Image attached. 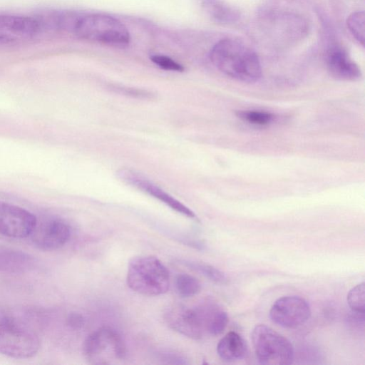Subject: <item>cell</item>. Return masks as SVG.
<instances>
[{
  "label": "cell",
  "mask_w": 365,
  "mask_h": 365,
  "mask_svg": "<svg viewBox=\"0 0 365 365\" xmlns=\"http://www.w3.org/2000/svg\"><path fill=\"white\" fill-rule=\"evenodd\" d=\"M212 64L232 78L246 83L259 79L262 68L257 53L242 42L224 38L216 43L210 53Z\"/></svg>",
  "instance_id": "1"
},
{
  "label": "cell",
  "mask_w": 365,
  "mask_h": 365,
  "mask_svg": "<svg viewBox=\"0 0 365 365\" xmlns=\"http://www.w3.org/2000/svg\"><path fill=\"white\" fill-rule=\"evenodd\" d=\"M347 302L354 313L364 314L365 284L361 282L353 287L347 294Z\"/></svg>",
  "instance_id": "21"
},
{
  "label": "cell",
  "mask_w": 365,
  "mask_h": 365,
  "mask_svg": "<svg viewBox=\"0 0 365 365\" xmlns=\"http://www.w3.org/2000/svg\"><path fill=\"white\" fill-rule=\"evenodd\" d=\"M150 59L155 64L162 69L178 72L184 71V67L181 64L168 56L163 55H153L150 57Z\"/></svg>",
  "instance_id": "23"
},
{
  "label": "cell",
  "mask_w": 365,
  "mask_h": 365,
  "mask_svg": "<svg viewBox=\"0 0 365 365\" xmlns=\"http://www.w3.org/2000/svg\"><path fill=\"white\" fill-rule=\"evenodd\" d=\"M237 114L242 120L257 125H266L273 118L272 114L263 110H240Z\"/></svg>",
  "instance_id": "22"
},
{
  "label": "cell",
  "mask_w": 365,
  "mask_h": 365,
  "mask_svg": "<svg viewBox=\"0 0 365 365\" xmlns=\"http://www.w3.org/2000/svg\"><path fill=\"white\" fill-rule=\"evenodd\" d=\"M37 224L35 215L29 211L0 201V235L12 238L30 236Z\"/></svg>",
  "instance_id": "9"
},
{
  "label": "cell",
  "mask_w": 365,
  "mask_h": 365,
  "mask_svg": "<svg viewBox=\"0 0 365 365\" xmlns=\"http://www.w3.org/2000/svg\"><path fill=\"white\" fill-rule=\"evenodd\" d=\"M34 262V258L22 251L0 247V272H26L33 267Z\"/></svg>",
  "instance_id": "16"
},
{
  "label": "cell",
  "mask_w": 365,
  "mask_h": 365,
  "mask_svg": "<svg viewBox=\"0 0 365 365\" xmlns=\"http://www.w3.org/2000/svg\"><path fill=\"white\" fill-rule=\"evenodd\" d=\"M40 340L31 330L11 319L0 318V354L15 359H28L36 354Z\"/></svg>",
  "instance_id": "6"
},
{
  "label": "cell",
  "mask_w": 365,
  "mask_h": 365,
  "mask_svg": "<svg viewBox=\"0 0 365 365\" xmlns=\"http://www.w3.org/2000/svg\"><path fill=\"white\" fill-rule=\"evenodd\" d=\"M364 11L351 13L346 19V26L354 38L362 46H364Z\"/></svg>",
  "instance_id": "20"
},
{
  "label": "cell",
  "mask_w": 365,
  "mask_h": 365,
  "mask_svg": "<svg viewBox=\"0 0 365 365\" xmlns=\"http://www.w3.org/2000/svg\"><path fill=\"white\" fill-rule=\"evenodd\" d=\"M244 339L237 332L230 331L222 337L217 346L219 356L225 361L232 362L243 359L247 354Z\"/></svg>",
  "instance_id": "15"
},
{
  "label": "cell",
  "mask_w": 365,
  "mask_h": 365,
  "mask_svg": "<svg viewBox=\"0 0 365 365\" xmlns=\"http://www.w3.org/2000/svg\"><path fill=\"white\" fill-rule=\"evenodd\" d=\"M69 32L91 42L115 46L129 43L130 33L118 19L109 15L76 14Z\"/></svg>",
  "instance_id": "2"
},
{
  "label": "cell",
  "mask_w": 365,
  "mask_h": 365,
  "mask_svg": "<svg viewBox=\"0 0 365 365\" xmlns=\"http://www.w3.org/2000/svg\"><path fill=\"white\" fill-rule=\"evenodd\" d=\"M126 282L134 292L147 296L167 292L170 285L169 272L156 257H133L128 264Z\"/></svg>",
  "instance_id": "3"
},
{
  "label": "cell",
  "mask_w": 365,
  "mask_h": 365,
  "mask_svg": "<svg viewBox=\"0 0 365 365\" xmlns=\"http://www.w3.org/2000/svg\"><path fill=\"white\" fill-rule=\"evenodd\" d=\"M311 315L308 302L298 296H285L277 299L272 304L269 317L277 325L295 329L306 323Z\"/></svg>",
  "instance_id": "8"
},
{
  "label": "cell",
  "mask_w": 365,
  "mask_h": 365,
  "mask_svg": "<svg viewBox=\"0 0 365 365\" xmlns=\"http://www.w3.org/2000/svg\"><path fill=\"white\" fill-rule=\"evenodd\" d=\"M205 331L217 336L225 329L228 323L227 313L217 304L207 301L197 307Z\"/></svg>",
  "instance_id": "14"
},
{
  "label": "cell",
  "mask_w": 365,
  "mask_h": 365,
  "mask_svg": "<svg viewBox=\"0 0 365 365\" xmlns=\"http://www.w3.org/2000/svg\"><path fill=\"white\" fill-rule=\"evenodd\" d=\"M85 359L91 364H111L125 359L126 347L120 335L110 327L100 328L86 339Z\"/></svg>",
  "instance_id": "5"
},
{
  "label": "cell",
  "mask_w": 365,
  "mask_h": 365,
  "mask_svg": "<svg viewBox=\"0 0 365 365\" xmlns=\"http://www.w3.org/2000/svg\"><path fill=\"white\" fill-rule=\"evenodd\" d=\"M175 288L182 297H190L201 290V284L195 277L187 274H180L175 278Z\"/></svg>",
  "instance_id": "19"
},
{
  "label": "cell",
  "mask_w": 365,
  "mask_h": 365,
  "mask_svg": "<svg viewBox=\"0 0 365 365\" xmlns=\"http://www.w3.org/2000/svg\"><path fill=\"white\" fill-rule=\"evenodd\" d=\"M117 175L124 182L154 197L176 212L190 218L195 217L190 209L135 170L122 168L117 171Z\"/></svg>",
  "instance_id": "10"
},
{
  "label": "cell",
  "mask_w": 365,
  "mask_h": 365,
  "mask_svg": "<svg viewBox=\"0 0 365 365\" xmlns=\"http://www.w3.org/2000/svg\"><path fill=\"white\" fill-rule=\"evenodd\" d=\"M112 89L115 92L126 95L133 98H144V99H152L155 97L154 94L150 91L143 89H138L133 88L122 87V86H114Z\"/></svg>",
  "instance_id": "24"
},
{
  "label": "cell",
  "mask_w": 365,
  "mask_h": 365,
  "mask_svg": "<svg viewBox=\"0 0 365 365\" xmlns=\"http://www.w3.org/2000/svg\"><path fill=\"white\" fill-rule=\"evenodd\" d=\"M45 29L42 18L0 14V45L27 42L38 36Z\"/></svg>",
  "instance_id": "7"
},
{
  "label": "cell",
  "mask_w": 365,
  "mask_h": 365,
  "mask_svg": "<svg viewBox=\"0 0 365 365\" xmlns=\"http://www.w3.org/2000/svg\"><path fill=\"white\" fill-rule=\"evenodd\" d=\"M325 63L329 73L336 79L356 81L361 76L359 66L339 46H332L327 51Z\"/></svg>",
  "instance_id": "13"
},
{
  "label": "cell",
  "mask_w": 365,
  "mask_h": 365,
  "mask_svg": "<svg viewBox=\"0 0 365 365\" xmlns=\"http://www.w3.org/2000/svg\"><path fill=\"white\" fill-rule=\"evenodd\" d=\"M252 340L259 363L266 365H288L294 360L291 342L272 328L258 324L252 332Z\"/></svg>",
  "instance_id": "4"
},
{
  "label": "cell",
  "mask_w": 365,
  "mask_h": 365,
  "mask_svg": "<svg viewBox=\"0 0 365 365\" xmlns=\"http://www.w3.org/2000/svg\"><path fill=\"white\" fill-rule=\"evenodd\" d=\"M164 319L170 328L190 339H199L205 332L197 308L173 305L165 312Z\"/></svg>",
  "instance_id": "11"
},
{
  "label": "cell",
  "mask_w": 365,
  "mask_h": 365,
  "mask_svg": "<svg viewBox=\"0 0 365 365\" xmlns=\"http://www.w3.org/2000/svg\"><path fill=\"white\" fill-rule=\"evenodd\" d=\"M67 323L73 329H81L84 324V318L78 313H71L68 316Z\"/></svg>",
  "instance_id": "26"
},
{
  "label": "cell",
  "mask_w": 365,
  "mask_h": 365,
  "mask_svg": "<svg viewBox=\"0 0 365 365\" xmlns=\"http://www.w3.org/2000/svg\"><path fill=\"white\" fill-rule=\"evenodd\" d=\"M160 359L167 364H187L185 358L173 352H163L160 354Z\"/></svg>",
  "instance_id": "25"
},
{
  "label": "cell",
  "mask_w": 365,
  "mask_h": 365,
  "mask_svg": "<svg viewBox=\"0 0 365 365\" xmlns=\"http://www.w3.org/2000/svg\"><path fill=\"white\" fill-rule=\"evenodd\" d=\"M31 235L38 247L53 250L67 243L71 237V227L62 220L52 219L39 226L36 224Z\"/></svg>",
  "instance_id": "12"
},
{
  "label": "cell",
  "mask_w": 365,
  "mask_h": 365,
  "mask_svg": "<svg viewBox=\"0 0 365 365\" xmlns=\"http://www.w3.org/2000/svg\"><path fill=\"white\" fill-rule=\"evenodd\" d=\"M180 262L185 266L217 284H225L228 282V278L225 274L212 265L192 260H182Z\"/></svg>",
  "instance_id": "18"
},
{
  "label": "cell",
  "mask_w": 365,
  "mask_h": 365,
  "mask_svg": "<svg viewBox=\"0 0 365 365\" xmlns=\"http://www.w3.org/2000/svg\"><path fill=\"white\" fill-rule=\"evenodd\" d=\"M202 7L208 17L219 24H230L239 17L238 12L222 0H202Z\"/></svg>",
  "instance_id": "17"
}]
</instances>
